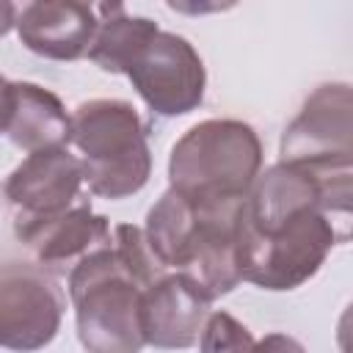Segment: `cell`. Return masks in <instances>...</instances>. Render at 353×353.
Returning a JSON list of instances; mask_svg holds the SVG:
<instances>
[{
	"mask_svg": "<svg viewBox=\"0 0 353 353\" xmlns=\"http://www.w3.org/2000/svg\"><path fill=\"white\" fill-rule=\"evenodd\" d=\"M69 143L80 152L83 185L119 201L138 193L152 174V152L138 110L124 99H88L74 108Z\"/></svg>",
	"mask_w": 353,
	"mask_h": 353,
	"instance_id": "6da1fadb",
	"label": "cell"
},
{
	"mask_svg": "<svg viewBox=\"0 0 353 353\" xmlns=\"http://www.w3.org/2000/svg\"><path fill=\"white\" fill-rule=\"evenodd\" d=\"M237 240L243 281L284 292L306 284L323 268L331 248L347 240V226L320 207H303L270 223H248L240 215Z\"/></svg>",
	"mask_w": 353,
	"mask_h": 353,
	"instance_id": "7a4b0ae2",
	"label": "cell"
},
{
	"mask_svg": "<svg viewBox=\"0 0 353 353\" xmlns=\"http://www.w3.org/2000/svg\"><path fill=\"white\" fill-rule=\"evenodd\" d=\"M146 284L130 270L121 254L102 245L69 270L77 336L85 353H141V292Z\"/></svg>",
	"mask_w": 353,
	"mask_h": 353,
	"instance_id": "3957f363",
	"label": "cell"
},
{
	"mask_svg": "<svg viewBox=\"0 0 353 353\" xmlns=\"http://www.w3.org/2000/svg\"><path fill=\"white\" fill-rule=\"evenodd\" d=\"M262 168V143L251 124L207 119L190 127L171 149V188L193 201L245 199Z\"/></svg>",
	"mask_w": 353,
	"mask_h": 353,
	"instance_id": "277c9868",
	"label": "cell"
},
{
	"mask_svg": "<svg viewBox=\"0 0 353 353\" xmlns=\"http://www.w3.org/2000/svg\"><path fill=\"white\" fill-rule=\"evenodd\" d=\"M243 204L245 199L193 201L196 218L171 270L188 279L210 303L243 281L237 240Z\"/></svg>",
	"mask_w": 353,
	"mask_h": 353,
	"instance_id": "5b68a950",
	"label": "cell"
},
{
	"mask_svg": "<svg viewBox=\"0 0 353 353\" xmlns=\"http://www.w3.org/2000/svg\"><path fill=\"white\" fill-rule=\"evenodd\" d=\"M157 116H185L204 99L207 72L196 47L176 33L157 30L124 72Z\"/></svg>",
	"mask_w": 353,
	"mask_h": 353,
	"instance_id": "8992f818",
	"label": "cell"
},
{
	"mask_svg": "<svg viewBox=\"0 0 353 353\" xmlns=\"http://www.w3.org/2000/svg\"><path fill=\"white\" fill-rule=\"evenodd\" d=\"M281 163L350 165L353 157V97L347 83L314 88L298 116L287 124L279 146Z\"/></svg>",
	"mask_w": 353,
	"mask_h": 353,
	"instance_id": "52a82bcc",
	"label": "cell"
},
{
	"mask_svg": "<svg viewBox=\"0 0 353 353\" xmlns=\"http://www.w3.org/2000/svg\"><path fill=\"white\" fill-rule=\"evenodd\" d=\"M63 317V292L41 268L11 265L0 273V347L36 353L47 347Z\"/></svg>",
	"mask_w": 353,
	"mask_h": 353,
	"instance_id": "ba28073f",
	"label": "cell"
},
{
	"mask_svg": "<svg viewBox=\"0 0 353 353\" xmlns=\"http://www.w3.org/2000/svg\"><path fill=\"white\" fill-rule=\"evenodd\" d=\"M83 188V165L66 146L30 152L6 179L3 193L14 207V223L41 221L74 207Z\"/></svg>",
	"mask_w": 353,
	"mask_h": 353,
	"instance_id": "9c48e42d",
	"label": "cell"
},
{
	"mask_svg": "<svg viewBox=\"0 0 353 353\" xmlns=\"http://www.w3.org/2000/svg\"><path fill=\"white\" fill-rule=\"evenodd\" d=\"M207 314L210 301L179 273H165L141 292V334L152 347H193Z\"/></svg>",
	"mask_w": 353,
	"mask_h": 353,
	"instance_id": "30bf717a",
	"label": "cell"
},
{
	"mask_svg": "<svg viewBox=\"0 0 353 353\" xmlns=\"http://www.w3.org/2000/svg\"><path fill=\"white\" fill-rule=\"evenodd\" d=\"M14 234L25 243L41 270H72L85 254L110 245V223L85 204H74L66 212L41 221L14 223Z\"/></svg>",
	"mask_w": 353,
	"mask_h": 353,
	"instance_id": "8fae6325",
	"label": "cell"
},
{
	"mask_svg": "<svg viewBox=\"0 0 353 353\" xmlns=\"http://www.w3.org/2000/svg\"><path fill=\"white\" fill-rule=\"evenodd\" d=\"M97 22V11L88 3L44 0L17 8L14 28L30 52L50 61H77L88 55Z\"/></svg>",
	"mask_w": 353,
	"mask_h": 353,
	"instance_id": "7c38bea8",
	"label": "cell"
},
{
	"mask_svg": "<svg viewBox=\"0 0 353 353\" xmlns=\"http://www.w3.org/2000/svg\"><path fill=\"white\" fill-rule=\"evenodd\" d=\"M69 130H72V119L63 102L52 91L36 83H14V108L6 130L14 146L25 149L28 154L66 146Z\"/></svg>",
	"mask_w": 353,
	"mask_h": 353,
	"instance_id": "4fadbf2b",
	"label": "cell"
},
{
	"mask_svg": "<svg viewBox=\"0 0 353 353\" xmlns=\"http://www.w3.org/2000/svg\"><path fill=\"white\" fill-rule=\"evenodd\" d=\"M97 33L88 50V58L110 72V74H124L127 66L138 58V52L152 41V36L160 30L154 19L149 17H135L130 14L121 3H105L97 6Z\"/></svg>",
	"mask_w": 353,
	"mask_h": 353,
	"instance_id": "5bb4252c",
	"label": "cell"
},
{
	"mask_svg": "<svg viewBox=\"0 0 353 353\" xmlns=\"http://www.w3.org/2000/svg\"><path fill=\"white\" fill-rule=\"evenodd\" d=\"M193 218H196L193 201L188 196H182L179 190H174V188H168L157 199V204L149 210L143 234H146V243H149L152 254L160 259V265L165 270L174 268V259H176L179 248L185 245V240L190 234Z\"/></svg>",
	"mask_w": 353,
	"mask_h": 353,
	"instance_id": "9a60e30c",
	"label": "cell"
},
{
	"mask_svg": "<svg viewBox=\"0 0 353 353\" xmlns=\"http://www.w3.org/2000/svg\"><path fill=\"white\" fill-rule=\"evenodd\" d=\"M256 339L251 331L234 320L229 312H212L204 320V328L199 334V350L201 353H254Z\"/></svg>",
	"mask_w": 353,
	"mask_h": 353,
	"instance_id": "2e32d148",
	"label": "cell"
},
{
	"mask_svg": "<svg viewBox=\"0 0 353 353\" xmlns=\"http://www.w3.org/2000/svg\"><path fill=\"white\" fill-rule=\"evenodd\" d=\"M254 353H306L303 345L298 339H292L290 334H281V331H273V334H265L256 345H254Z\"/></svg>",
	"mask_w": 353,
	"mask_h": 353,
	"instance_id": "e0dca14e",
	"label": "cell"
},
{
	"mask_svg": "<svg viewBox=\"0 0 353 353\" xmlns=\"http://www.w3.org/2000/svg\"><path fill=\"white\" fill-rule=\"evenodd\" d=\"M11 108H14V83L0 74V135L8 130Z\"/></svg>",
	"mask_w": 353,
	"mask_h": 353,
	"instance_id": "ac0fdd59",
	"label": "cell"
},
{
	"mask_svg": "<svg viewBox=\"0 0 353 353\" xmlns=\"http://www.w3.org/2000/svg\"><path fill=\"white\" fill-rule=\"evenodd\" d=\"M17 22V6L14 3H0V36H6Z\"/></svg>",
	"mask_w": 353,
	"mask_h": 353,
	"instance_id": "d6986e66",
	"label": "cell"
}]
</instances>
